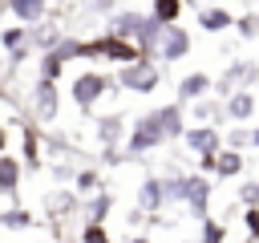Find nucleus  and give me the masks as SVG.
Instances as JSON below:
<instances>
[{
  "label": "nucleus",
  "mask_w": 259,
  "mask_h": 243,
  "mask_svg": "<svg viewBox=\"0 0 259 243\" xmlns=\"http://www.w3.org/2000/svg\"><path fill=\"white\" fill-rule=\"evenodd\" d=\"M36 113L40 117H57V85L49 77H40V85H36Z\"/></svg>",
  "instance_id": "17"
},
{
  "label": "nucleus",
  "mask_w": 259,
  "mask_h": 243,
  "mask_svg": "<svg viewBox=\"0 0 259 243\" xmlns=\"http://www.w3.org/2000/svg\"><path fill=\"white\" fill-rule=\"evenodd\" d=\"M190 49H194V36H190V28H186V24H166V32H162V45H158V61H166V65H178V61H186V57H190Z\"/></svg>",
  "instance_id": "4"
},
{
  "label": "nucleus",
  "mask_w": 259,
  "mask_h": 243,
  "mask_svg": "<svg viewBox=\"0 0 259 243\" xmlns=\"http://www.w3.org/2000/svg\"><path fill=\"white\" fill-rule=\"evenodd\" d=\"M235 4H239L243 12H259V0H235Z\"/></svg>",
  "instance_id": "32"
},
{
  "label": "nucleus",
  "mask_w": 259,
  "mask_h": 243,
  "mask_svg": "<svg viewBox=\"0 0 259 243\" xmlns=\"http://www.w3.org/2000/svg\"><path fill=\"white\" fill-rule=\"evenodd\" d=\"M45 4H49V0H12V12H16L24 24H36V20L45 16Z\"/></svg>",
  "instance_id": "20"
},
{
  "label": "nucleus",
  "mask_w": 259,
  "mask_h": 243,
  "mask_svg": "<svg viewBox=\"0 0 259 243\" xmlns=\"http://www.w3.org/2000/svg\"><path fill=\"white\" fill-rule=\"evenodd\" d=\"M223 105H227L231 126H255V117H259V93L255 89H235Z\"/></svg>",
  "instance_id": "5"
},
{
  "label": "nucleus",
  "mask_w": 259,
  "mask_h": 243,
  "mask_svg": "<svg viewBox=\"0 0 259 243\" xmlns=\"http://www.w3.org/2000/svg\"><path fill=\"white\" fill-rule=\"evenodd\" d=\"M182 243H194V239H182Z\"/></svg>",
  "instance_id": "36"
},
{
  "label": "nucleus",
  "mask_w": 259,
  "mask_h": 243,
  "mask_svg": "<svg viewBox=\"0 0 259 243\" xmlns=\"http://www.w3.org/2000/svg\"><path fill=\"white\" fill-rule=\"evenodd\" d=\"M186 4H198V8H206V4H214V0H186Z\"/></svg>",
  "instance_id": "34"
},
{
  "label": "nucleus",
  "mask_w": 259,
  "mask_h": 243,
  "mask_svg": "<svg viewBox=\"0 0 259 243\" xmlns=\"http://www.w3.org/2000/svg\"><path fill=\"white\" fill-rule=\"evenodd\" d=\"M198 28L206 36H223L227 28H235V12L223 4H206V8H198Z\"/></svg>",
  "instance_id": "10"
},
{
  "label": "nucleus",
  "mask_w": 259,
  "mask_h": 243,
  "mask_svg": "<svg viewBox=\"0 0 259 243\" xmlns=\"http://www.w3.org/2000/svg\"><path fill=\"white\" fill-rule=\"evenodd\" d=\"M182 146L194 150V154H219V150L227 146V142H223V126H186Z\"/></svg>",
  "instance_id": "6"
},
{
  "label": "nucleus",
  "mask_w": 259,
  "mask_h": 243,
  "mask_svg": "<svg viewBox=\"0 0 259 243\" xmlns=\"http://www.w3.org/2000/svg\"><path fill=\"white\" fill-rule=\"evenodd\" d=\"M158 122H162V130H166L170 142H182V134H186V105L182 101L158 105Z\"/></svg>",
  "instance_id": "13"
},
{
  "label": "nucleus",
  "mask_w": 259,
  "mask_h": 243,
  "mask_svg": "<svg viewBox=\"0 0 259 243\" xmlns=\"http://www.w3.org/2000/svg\"><path fill=\"white\" fill-rule=\"evenodd\" d=\"M138 207H142L146 215H162V207H170V198H166V178H158V174L142 178V186H138Z\"/></svg>",
  "instance_id": "9"
},
{
  "label": "nucleus",
  "mask_w": 259,
  "mask_h": 243,
  "mask_svg": "<svg viewBox=\"0 0 259 243\" xmlns=\"http://www.w3.org/2000/svg\"><path fill=\"white\" fill-rule=\"evenodd\" d=\"M0 223H8V227H28L32 215H28V211H8V215H0Z\"/></svg>",
  "instance_id": "29"
},
{
  "label": "nucleus",
  "mask_w": 259,
  "mask_h": 243,
  "mask_svg": "<svg viewBox=\"0 0 259 243\" xmlns=\"http://www.w3.org/2000/svg\"><path fill=\"white\" fill-rule=\"evenodd\" d=\"M20 40H24V28H8V32H4V45H8V49H16Z\"/></svg>",
  "instance_id": "30"
},
{
  "label": "nucleus",
  "mask_w": 259,
  "mask_h": 243,
  "mask_svg": "<svg viewBox=\"0 0 259 243\" xmlns=\"http://www.w3.org/2000/svg\"><path fill=\"white\" fill-rule=\"evenodd\" d=\"M223 142L231 150H251V126H227L223 130Z\"/></svg>",
  "instance_id": "22"
},
{
  "label": "nucleus",
  "mask_w": 259,
  "mask_h": 243,
  "mask_svg": "<svg viewBox=\"0 0 259 243\" xmlns=\"http://www.w3.org/2000/svg\"><path fill=\"white\" fill-rule=\"evenodd\" d=\"M182 8H186V0H150V16L162 20V24H178Z\"/></svg>",
  "instance_id": "16"
},
{
  "label": "nucleus",
  "mask_w": 259,
  "mask_h": 243,
  "mask_svg": "<svg viewBox=\"0 0 259 243\" xmlns=\"http://www.w3.org/2000/svg\"><path fill=\"white\" fill-rule=\"evenodd\" d=\"M251 150H259V122L251 126Z\"/></svg>",
  "instance_id": "33"
},
{
  "label": "nucleus",
  "mask_w": 259,
  "mask_h": 243,
  "mask_svg": "<svg viewBox=\"0 0 259 243\" xmlns=\"http://www.w3.org/2000/svg\"><path fill=\"white\" fill-rule=\"evenodd\" d=\"M146 20H150V12L117 8V12H109V28H105V32H113V36H121V40H134V45H138V36H142Z\"/></svg>",
  "instance_id": "7"
},
{
  "label": "nucleus",
  "mask_w": 259,
  "mask_h": 243,
  "mask_svg": "<svg viewBox=\"0 0 259 243\" xmlns=\"http://www.w3.org/2000/svg\"><path fill=\"white\" fill-rule=\"evenodd\" d=\"M243 231L251 243H259V207H243Z\"/></svg>",
  "instance_id": "26"
},
{
  "label": "nucleus",
  "mask_w": 259,
  "mask_h": 243,
  "mask_svg": "<svg viewBox=\"0 0 259 243\" xmlns=\"http://www.w3.org/2000/svg\"><path fill=\"white\" fill-rule=\"evenodd\" d=\"M81 243H109V231H105L101 223H85V231H81Z\"/></svg>",
  "instance_id": "27"
},
{
  "label": "nucleus",
  "mask_w": 259,
  "mask_h": 243,
  "mask_svg": "<svg viewBox=\"0 0 259 243\" xmlns=\"http://www.w3.org/2000/svg\"><path fill=\"white\" fill-rule=\"evenodd\" d=\"M243 166H247V154L243 150H231V146H223L219 150V158H214V178H239L243 174Z\"/></svg>",
  "instance_id": "14"
},
{
  "label": "nucleus",
  "mask_w": 259,
  "mask_h": 243,
  "mask_svg": "<svg viewBox=\"0 0 259 243\" xmlns=\"http://www.w3.org/2000/svg\"><path fill=\"white\" fill-rule=\"evenodd\" d=\"M134 243H150V239H134Z\"/></svg>",
  "instance_id": "35"
},
{
  "label": "nucleus",
  "mask_w": 259,
  "mask_h": 243,
  "mask_svg": "<svg viewBox=\"0 0 259 243\" xmlns=\"http://www.w3.org/2000/svg\"><path fill=\"white\" fill-rule=\"evenodd\" d=\"M235 36L239 40H259V12H239L235 16Z\"/></svg>",
  "instance_id": "19"
},
{
  "label": "nucleus",
  "mask_w": 259,
  "mask_h": 243,
  "mask_svg": "<svg viewBox=\"0 0 259 243\" xmlns=\"http://www.w3.org/2000/svg\"><path fill=\"white\" fill-rule=\"evenodd\" d=\"M190 117L198 126H227V105H223V97H198V101H190Z\"/></svg>",
  "instance_id": "12"
},
{
  "label": "nucleus",
  "mask_w": 259,
  "mask_h": 243,
  "mask_svg": "<svg viewBox=\"0 0 259 243\" xmlns=\"http://www.w3.org/2000/svg\"><path fill=\"white\" fill-rule=\"evenodd\" d=\"M210 93H214V77H210V73L194 69V73L178 77V101H182V105H186V101H198V97H210Z\"/></svg>",
  "instance_id": "11"
},
{
  "label": "nucleus",
  "mask_w": 259,
  "mask_h": 243,
  "mask_svg": "<svg viewBox=\"0 0 259 243\" xmlns=\"http://www.w3.org/2000/svg\"><path fill=\"white\" fill-rule=\"evenodd\" d=\"M210 194H214V186H210V178L206 174H190V190H186V211L202 223V219H210Z\"/></svg>",
  "instance_id": "8"
},
{
  "label": "nucleus",
  "mask_w": 259,
  "mask_h": 243,
  "mask_svg": "<svg viewBox=\"0 0 259 243\" xmlns=\"http://www.w3.org/2000/svg\"><path fill=\"white\" fill-rule=\"evenodd\" d=\"M109 207H113V194L109 190H97V198L89 202V223H101L109 215Z\"/></svg>",
  "instance_id": "23"
},
{
  "label": "nucleus",
  "mask_w": 259,
  "mask_h": 243,
  "mask_svg": "<svg viewBox=\"0 0 259 243\" xmlns=\"http://www.w3.org/2000/svg\"><path fill=\"white\" fill-rule=\"evenodd\" d=\"M162 85V69L158 61H134V65H121L117 69V89H130V93H154Z\"/></svg>",
  "instance_id": "2"
},
{
  "label": "nucleus",
  "mask_w": 259,
  "mask_h": 243,
  "mask_svg": "<svg viewBox=\"0 0 259 243\" xmlns=\"http://www.w3.org/2000/svg\"><path fill=\"white\" fill-rule=\"evenodd\" d=\"M186 190H190V174H166V198L170 202H178V207H186Z\"/></svg>",
  "instance_id": "18"
},
{
  "label": "nucleus",
  "mask_w": 259,
  "mask_h": 243,
  "mask_svg": "<svg viewBox=\"0 0 259 243\" xmlns=\"http://www.w3.org/2000/svg\"><path fill=\"white\" fill-rule=\"evenodd\" d=\"M109 89H117V77H105V73H81L77 81H73V101H77V109H93Z\"/></svg>",
  "instance_id": "3"
},
{
  "label": "nucleus",
  "mask_w": 259,
  "mask_h": 243,
  "mask_svg": "<svg viewBox=\"0 0 259 243\" xmlns=\"http://www.w3.org/2000/svg\"><path fill=\"white\" fill-rule=\"evenodd\" d=\"M239 202H243V207H259V178H243V186H239Z\"/></svg>",
  "instance_id": "25"
},
{
  "label": "nucleus",
  "mask_w": 259,
  "mask_h": 243,
  "mask_svg": "<svg viewBox=\"0 0 259 243\" xmlns=\"http://www.w3.org/2000/svg\"><path fill=\"white\" fill-rule=\"evenodd\" d=\"M97 186H101V178H97V170H81V174H77V190H81V194H93Z\"/></svg>",
  "instance_id": "28"
},
{
  "label": "nucleus",
  "mask_w": 259,
  "mask_h": 243,
  "mask_svg": "<svg viewBox=\"0 0 259 243\" xmlns=\"http://www.w3.org/2000/svg\"><path fill=\"white\" fill-rule=\"evenodd\" d=\"M113 4H117V0H93V8H97V12H117Z\"/></svg>",
  "instance_id": "31"
},
{
  "label": "nucleus",
  "mask_w": 259,
  "mask_h": 243,
  "mask_svg": "<svg viewBox=\"0 0 259 243\" xmlns=\"http://www.w3.org/2000/svg\"><path fill=\"white\" fill-rule=\"evenodd\" d=\"M16 182H20V162L0 154V190H16Z\"/></svg>",
  "instance_id": "21"
},
{
  "label": "nucleus",
  "mask_w": 259,
  "mask_h": 243,
  "mask_svg": "<svg viewBox=\"0 0 259 243\" xmlns=\"http://www.w3.org/2000/svg\"><path fill=\"white\" fill-rule=\"evenodd\" d=\"M198 243H227V227L219 219H202V239Z\"/></svg>",
  "instance_id": "24"
},
{
  "label": "nucleus",
  "mask_w": 259,
  "mask_h": 243,
  "mask_svg": "<svg viewBox=\"0 0 259 243\" xmlns=\"http://www.w3.org/2000/svg\"><path fill=\"white\" fill-rule=\"evenodd\" d=\"M166 142H170V138H166L162 122H158V109H150V113H142V117L130 126L125 150H130V158H142V154H150V150H158V146H166Z\"/></svg>",
  "instance_id": "1"
},
{
  "label": "nucleus",
  "mask_w": 259,
  "mask_h": 243,
  "mask_svg": "<svg viewBox=\"0 0 259 243\" xmlns=\"http://www.w3.org/2000/svg\"><path fill=\"white\" fill-rule=\"evenodd\" d=\"M97 138H101V146H117L121 138H130V126H125V117H121V113L97 117Z\"/></svg>",
  "instance_id": "15"
}]
</instances>
